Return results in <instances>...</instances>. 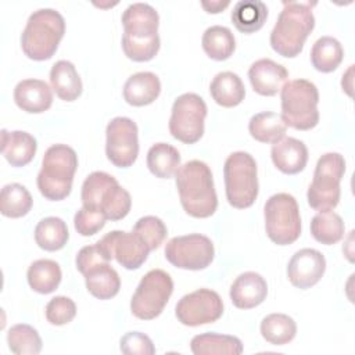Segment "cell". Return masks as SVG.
I'll use <instances>...</instances> for the list:
<instances>
[{
  "label": "cell",
  "mask_w": 355,
  "mask_h": 355,
  "mask_svg": "<svg viewBox=\"0 0 355 355\" xmlns=\"http://www.w3.org/2000/svg\"><path fill=\"white\" fill-rule=\"evenodd\" d=\"M125 55L136 62L153 60L159 50V17L147 3H133L122 14Z\"/></svg>",
  "instance_id": "6da1fadb"
},
{
  "label": "cell",
  "mask_w": 355,
  "mask_h": 355,
  "mask_svg": "<svg viewBox=\"0 0 355 355\" xmlns=\"http://www.w3.org/2000/svg\"><path fill=\"white\" fill-rule=\"evenodd\" d=\"M176 187L183 209L193 218H209L218 207V197L209 166L191 159L176 172Z\"/></svg>",
  "instance_id": "7a4b0ae2"
},
{
  "label": "cell",
  "mask_w": 355,
  "mask_h": 355,
  "mask_svg": "<svg viewBox=\"0 0 355 355\" xmlns=\"http://www.w3.org/2000/svg\"><path fill=\"white\" fill-rule=\"evenodd\" d=\"M315 28L311 3L284 1L277 21L270 32V46L282 57L294 58Z\"/></svg>",
  "instance_id": "3957f363"
},
{
  "label": "cell",
  "mask_w": 355,
  "mask_h": 355,
  "mask_svg": "<svg viewBox=\"0 0 355 355\" xmlns=\"http://www.w3.org/2000/svg\"><path fill=\"white\" fill-rule=\"evenodd\" d=\"M65 33L64 17L53 8L33 11L21 35L25 55L35 61H44L54 55Z\"/></svg>",
  "instance_id": "277c9868"
},
{
  "label": "cell",
  "mask_w": 355,
  "mask_h": 355,
  "mask_svg": "<svg viewBox=\"0 0 355 355\" xmlns=\"http://www.w3.org/2000/svg\"><path fill=\"white\" fill-rule=\"evenodd\" d=\"M78 168V155L67 144H54L44 153L42 169L37 173L40 194L51 201H60L69 196L73 176Z\"/></svg>",
  "instance_id": "5b68a950"
},
{
  "label": "cell",
  "mask_w": 355,
  "mask_h": 355,
  "mask_svg": "<svg viewBox=\"0 0 355 355\" xmlns=\"http://www.w3.org/2000/svg\"><path fill=\"white\" fill-rule=\"evenodd\" d=\"M82 204L86 208L101 211L110 220L123 219L132 207L126 189L107 172H92L82 184Z\"/></svg>",
  "instance_id": "8992f818"
},
{
  "label": "cell",
  "mask_w": 355,
  "mask_h": 355,
  "mask_svg": "<svg viewBox=\"0 0 355 355\" xmlns=\"http://www.w3.org/2000/svg\"><path fill=\"white\" fill-rule=\"evenodd\" d=\"M282 118L287 126L297 130H309L319 123V92L306 79L286 82L280 90Z\"/></svg>",
  "instance_id": "52a82bcc"
},
{
  "label": "cell",
  "mask_w": 355,
  "mask_h": 355,
  "mask_svg": "<svg viewBox=\"0 0 355 355\" xmlns=\"http://www.w3.org/2000/svg\"><path fill=\"white\" fill-rule=\"evenodd\" d=\"M227 202L239 209L251 207L258 197L257 162L245 151L232 153L223 166Z\"/></svg>",
  "instance_id": "ba28073f"
},
{
  "label": "cell",
  "mask_w": 355,
  "mask_h": 355,
  "mask_svg": "<svg viewBox=\"0 0 355 355\" xmlns=\"http://www.w3.org/2000/svg\"><path fill=\"white\" fill-rule=\"evenodd\" d=\"M345 172L344 157L338 153L323 154L315 166L306 198L311 208L319 212L333 211L340 201V182Z\"/></svg>",
  "instance_id": "9c48e42d"
},
{
  "label": "cell",
  "mask_w": 355,
  "mask_h": 355,
  "mask_svg": "<svg viewBox=\"0 0 355 355\" xmlns=\"http://www.w3.org/2000/svg\"><path fill=\"white\" fill-rule=\"evenodd\" d=\"M265 230L277 245L293 244L301 234V216L297 200L288 193L270 196L263 207Z\"/></svg>",
  "instance_id": "30bf717a"
},
{
  "label": "cell",
  "mask_w": 355,
  "mask_h": 355,
  "mask_svg": "<svg viewBox=\"0 0 355 355\" xmlns=\"http://www.w3.org/2000/svg\"><path fill=\"white\" fill-rule=\"evenodd\" d=\"M172 291L173 282L169 273L162 269H153L147 272L141 277L130 300L132 313L141 320L155 319L162 313Z\"/></svg>",
  "instance_id": "8fae6325"
},
{
  "label": "cell",
  "mask_w": 355,
  "mask_h": 355,
  "mask_svg": "<svg viewBox=\"0 0 355 355\" xmlns=\"http://www.w3.org/2000/svg\"><path fill=\"white\" fill-rule=\"evenodd\" d=\"M205 116L207 104L202 97L196 93L180 94L172 105L169 132L176 140L194 144L204 135Z\"/></svg>",
  "instance_id": "7c38bea8"
},
{
  "label": "cell",
  "mask_w": 355,
  "mask_h": 355,
  "mask_svg": "<svg viewBox=\"0 0 355 355\" xmlns=\"http://www.w3.org/2000/svg\"><path fill=\"white\" fill-rule=\"evenodd\" d=\"M214 257L215 248L211 239L200 233L176 236L165 245V258L179 269H205L211 265Z\"/></svg>",
  "instance_id": "4fadbf2b"
},
{
  "label": "cell",
  "mask_w": 355,
  "mask_h": 355,
  "mask_svg": "<svg viewBox=\"0 0 355 355\" xmlns=\"http://www.w3.org/2000/svg\"><path fill=\"white\" fill-rule=\"evenodd\" d=\"M137 125L126 116H116L107 125L105 154L118 168H129L139 155Z\"/></svg>",
  "instance_id": "5bb4252c"
},
{
  "label": "cell",
  "mask_w": 355,
  "mask_h": 355,
  "mask_svg": "<svg viewBox=\"0 0 355 355\" xmlns=\"http://www.w3.org/2000/svg\"><path fill=\"white\" fill-rule=\"evenodd\" d=\"M223 313L219 294L209 288H198L183 295L175 308L178 320L184 326H201L216 322Z\"/></svg>",
  "instance_id": "9a60e30c"
},
{
  "label": "cell",
  "mask_w": 355,
  "mask_h": 355,
  "mask_svg": "<svg viewBox=\"0 0 355 355\" xmlns=\"http://www.w3.org/2000/svg\"><path fill=\"white\" fill-rule=\"evenodd\" d=\"M110 259L115 258L125 269H139L147 259L150 248L133 232L112 230L97 241Z\"/></svg>",
  "instance_id": "2e32d148"
},
{
  "label": "cell",
  "mask_w": 355,
  "mask_h": 355,
  "mask_svg": "<svg viewBox=\"0 0 355 355\" xmlns=\"http://www.w3.org/2000/svg\"><path fill=\"white\" fill-rule=\"evenodd\" d=\"M324 270V255L315 248H302L297 251L288 261L287 277L294 287L306 290L322 279Z\"/></svg>",
  "instance_id": "e0dca14e"
},
{
  "label": "cell",
  "mask_w": 355,
  "mask_h": 355,
  "mask_svg": "<svg viewBox=\"0 0 355 355\" xmlns=\"http://www.w3.org/2000/svg\"><path fill=\"white\" fill-rule=\"evenodd\" d=\"M248 78L254 92L270 97L282 90L288 79V71L270 58H261L250 67Z\"/></svg>",
  "instance_id": "ac0fdd59"
},
{
  "label": "cell",
  "mask_w": 355,
  "mask_h": 355,
  "mask_svg": "<svg viewBox=\"0 0 355 355\" xmlns=\"http://www.w3.org/2000/svg\"><path fill=\"white\" fill-rule=\"evenodd\" d=\"M268 283L257 272H244L236 277L230 287V300L239 309H251L265 301Z\"/></svg>",
  "instance_id": "d6986e66"
},
{
  "label": "cell",
  "mask_w": 355,
  "mask_h": 355,
  "mask_svg": "<svg viewBox=\"0 0 355 355\" xmlns=\"http://www.w3.org/2000/svg\"><path fill=\"white\" fill-rule=\"evenodd\" d=\"M14 101L25 112L40 114L53 104L51 87L40 79H24L14 89Z\"/></svg>",
  "instance_id": "ffe728a7"
},
{
  "label": "cell",
  "mask_w": 355,
  "mask_h": 355,
  "mask_svg": "<svg viewBox=\"0 0 355 355\" xmlns=\"http://www.w3.org/2000/svg\"><path fill=\"white\" fill-rule=\"evenodd\" d=\"M270 157L280 172L295 175L301 172L308 162V148L304 141L295 137H283L272 146Z\"/></svg>",
  "instance_id": "44dd1931"
},
{
  "label": "cell",
  "mask_w": 355,
  "mask_h": 355,
  "mask_svg": "<svg viewBox=\"0 0 355 355\" xmlns=\"http://www.w3.org/2000/svg\"><path fill=\"white\" fill-rule=\"evenodd\" d=\"M37 150L36 139L24 130H1V154L11 166H25Z\"/></svg>",
  "instance_id": "7402d4cb"
},
{
  "label": "cell",
  "mask_w": 355,
  "mask_h": 355,
  "mask_svg": "<svg viewBox=\"0 0 355 355\" xmlns=\"http://www.w3.org/2000/svg\"><path fill=\"white\" fill-rule=\"evenodd\" d=\"M161 93L159 78L153 72H137L128 78L123 86V98L133 107L154 103Z\"/></svg>",
  "instance_id": "603a6c76"
},
{
  "label": "cell",
  "mask_w": 355,
  "mask_h": 355,
  "mask_svg": "<svg viewBox=\"0 0 355 355\" xmlns=\"http://www.w3.org/2000/svg\"><path fill=\"white\" fill-rule=\"evenodd\" d=\"M50 83L55 94L64 101H75L82 94V80L71 61L60 60L51 67Z\"/></svg>",
  "instance_id": "cb8c5ba5"
},
{
  "label": "cell",
  "mask_w": 355,
  "mask_h": 355,
  "mask_svg": "<svg viewBox=\"0 0 355 355\" xmlns=\"http://www.w3.org/2000/svg\"><path fill=\"white\" fill-rule=\"evenodd\" d=\"M83 276L87 291L98 300H110L119 293L121 279L110 262L92 268Z\"/></svg>",
  "instance_id": "d4e9b609"
},
{
  "label": "cell",
  "mask_w": 355,
  "mask_h": 355,
  "mask_svg": "<svg viewBox=\"0 0 355 355\" xmlns=\"http://www.w3.org/2000/svg\"><path fill=\"white\" fill-rule=\"evenodd\" d=\"M209 93L216 104L232 108L244 100L245 87L237 73L225 71L214 76L209 85Z\"/></svg>",
  "instance_id": "484cf974"
},
{
  "label": "cell",
  "mask_w": 355,
  "mask_h": 355,
  "mask_svg": "<svg viewBox=\"0 0 355 355\" xmlns=\"http://www.w3.org/2000/svg\"><path fill=\"white\" fill-rule=\"evenodd\" d=\"M190 348L194 355H240L243 352L240 338L218 333L194 336L190 341Z\"/></svg>",
  "instance_id": "4316f807"
},
{
  "label": "cell",
  "mask_w": 355,
  "mask_h": 355,
  "mask_svg": "<svg viewBox=\"0 0 355 355\" xmlns=\"http://www.w3.org/2000/svg\"><path fill=\"white\" fill-rule=\"evenodd\" d=\"M268 18V7L261 0H240L232 11L233 25L243 33L259 31Z\"/></svg>",
  "instance_id": "83f0119b"
},
{
  "label": "cell",
  "mask_w": 355,
  "mask_h": 355,
  "mask_svg": "<svg viewBox=\"0 0 355 355\" xmlns=\"http://www.w3.org/2000/svg\"><path fill=\"white\" fill-rule=\"evenodd\" d=\"M61 268L53 259H37L28 268L26 279L31 288L39 294L53 293L61 283Z\"/></svg>",
  "instance_id": "f1b7e54d"
},
{
  "label": "cell",
  "mask_w": 355,
  "mask_h": 355,
  "mask_svg": "<svg viewBox=\"0 0 355 355\" xmlns=\"http://www.w3.org/2000/svg\"><path fill=\"white\" fill-rule=\"evenodd\" d=\"M248 130L257 141L275 144L284 137L287 132V125L282 115L272 111H265L255 114L250 119Z\"/></svg>",
  "instance_id": "f546056e"
},
{
  "label": "cell",
  "mask_w": 355,
  "mask_h": 355,
  "mask_svg": "<svg viewBox=\"0 0 355 355\" xmlns=\"http://www.w3.org/2000/svg\"><path fill=\"white\" fill-rule=\"evenodd\" d=\"M147 166L157 178L169 179L180 168V154L168 143H155L147 153Z\"/></svg>",
  "instance_id": "4dcf8cb0"
},
{
  "label": "cell",
  "mask_w": 355,
  "mask_h": 355,
  "mask_svg": "<svg viewBox=\"0 0 355 355\" xmlns=\"http://www.w3.org/2000/svg\"><path fill=\"white\" fill-rule=\"evenodd\" d=\"M344 58L341 43L331 36L319 37L311 49V62L319 72L329 73L338 68Z\"/></svg>",
  "instance_id": "1f68e13d"
},
{
  "label": "cell",
  "mask_w": 355,
  "mask_h": 355,
  "mask_svg": "<svg viewBox=\"0 0 355 355\" xmlns=\"http://www.w3.org/2000/svg\"><path fill=\"white\" fill-rule=\"evenodd\" d=\"M68 239V227L61 218L47 216L35 227V241L44 251H58L64 248Z\"/></svg>",
  "instance_id": "d6a6232c"
},
{
  "label": "cell",
  "mask_w": 355,
  "mask_h": 355,
  "mask_svg": "<svg viewBox=\"0 0 355 355\" xmlns=\"http://www.w3.org/2000/svg\"><path fill=\"white\" fill-rule=\"evenodd\" d=\"M201 44L205 54L215 61L227 60L236 49V40L232 31L220 25L207 28L202 35Z\"/></svg>",
  "instance_id": "836d02e7"
},
{
  "label": "cell",
  "mask_w": 355,
  "mask_h": 355,
  "mask_svg": "<svg viewBox=\"0 0 355 355\" xmlns=\"http://www.w3.org/2000/svg\"><path fill=\"white\" fill-rule=\"evenodd\" d=\"M33 200L28 189L19 183H10L0 193V212L7 218H22L32 208Z\"/></svg>",
  "instance_id": "e575fe53"
},
{
  "label": "cell",
  "mask_w": 355,
  "mask_h": 355,
  "mask_svg": "<svg viewBox=\"0 0 355 355\" xmlns=\"http://www.w3.org/2000/svg\"><path fill=\"white\" fill-rule=\"evenodd\" d=\"M261 334L269 344L284 345L295 337L297 324L286 313H270L261 322Z\"/></svg>",
  "instance_id": "d590c367"
},
{
  "label": "cell",
  "mask_w": 355,
  "mask_h": 355,
  "mask_svg": "<svg viewBox=\"0 0 355 355\" xmlns=\"http://www.w3.org/2000/svg\"><path fill=\"white\" fill-rule=\"evenodd\" d=\"M344 229L345 226L341 216L333 211L318 212L311 220L312 237L324 245L338 243L344 236Z\"/></svg>",
  "instance_id": "8d00e7d4"
},
{
  "label": "cell",
  "mask_w": 355,
  "mask_h": 355,
  "mask_svg": "<svg viewBox=\"0 0 355 355\" xmlns=\"http://www.w3.org/2000/svg\"><path fill=\"white\" fill-rule=\"evenodd\" d=\"M7 343L11 352L17 355H37L42 349V338L31 324H14L7 333Z\"/></svg>",
  "instance_id": "74e56055"
},
{
  "label": "cell",
  "mask_w": 355,
  "mask_h": 355,
  "mask_svg": "<svg viewBox=\"0 0 355 355\" xmlns=\"http://www.w3.org/2000/svg\"><path fill=\"white\" fill-rule=\"evenodd\" d=\"M132 232L141 239V241L150 248V251L158 248L168 234L165 223L159 218L153 215L140 218L135 223Z\"/></svg>",
  "instance_id": "f35d334b"
},
{
  "label": "cell",
  "mask_w": 355,
  "mask_h": 355,
  "mask_svg": "<svg viewBox=\"0 0 355 355\" xmlns=\"http://www.w3.org/2000/svg\"><path fill=\"white\" fill-rule=\"evenodd\" d=\"M76 315L75 302L64 295L51 298L46 305V319L54 326H62L69 323Z\"/></svg>",
  "instance_id": "ab89813d"
},
{
  "label": "cell",
  "mask_w": 355,
  "mask_h": 355,
  "mask_svg": "<svg viewBox=\"0 0 355 355\" xmlns=\"http://www.w3.org/2000/svg\"><path fill=\"white\" fill-rule=\"evenodd\" d=\"M105 215L101 211L90 209L86 207H82L73 218V226L75 230L85 237L93 236L97 232H100L105 225Z\"/></svg>",
  "instance_id": "60d3db41"
},
{
  "label": "cell",
  "mask_w": 355,
  "mask_h": 355,
  "mask_svg": "<svg viewBox=\"0 0 355 355\" xmlns=\"http://www.w3.org/2000/svg\"><path fill=\"white\" fill-rule=\"evenodd\" d=\"M119 348L126 355H153L155 354V347L151 338L140 331L126 333L119 343Z\"/></svg>",
  "instance_id": "b9f144b4"
},
{
  "label": "cell",
  "mask_w": 355,
  "mask_h": 355,
  "mask_svg": "<svg viewBox=\"0 0 355 355\" xmlns=\"http://www.w3.org/2000/svg\"><path fill=\"white\" fill-rule=\"evenodd\" d=\"M111 259L108 258V255L104 252V250L100 247L98 243L93 244V245H86L83 248L79 250L75 263L78 270L85 275L87 270H90L92 268L104 263V262H110Z\"/></svg>",
  "instance_id": "7bdbcfd3"
},
{
  "label": "cell",
  "mask_w": 355,
  "mask_h": 355,
  "mask_svg": "<svg viewBox=\"0 0 355 355\" xmlns=\"http://www.w3.org/2000/svg\"><path fill=\"white\" fill-rule=\"evenodd\" d=\"M229 4H230V1H223V3L222 1H201V6L209 14H218V12L223 11Z\"/></svg>",
  "instance_id": "ee69618b"
}]
</instances>
